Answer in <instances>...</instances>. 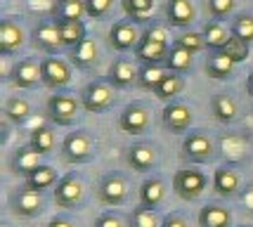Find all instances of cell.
<instances>
[{
    "mask_svg": "<svg viewBox=\"0 0 253 227\" xmlns=\"http://www.w3.org/2000/svg\"><path fill=\"white\" fill-rule=\"evenodd\" d=\"M166 76H168V71H166L164 64H142L140 74H137V86L154 92L156 88L161 86V81Z\"/></svg>",
    "mask_w": 253,
    "mask_h": 227,
    "instance_id": "obj_32",
    "label": "cell"
},
{
    "mask_svg": "<svg viewBox=\"0 0 253 227\" xmlns=\"http://www.w3.org/2000/svg\"><path fill=\"white\" fill-rule=\"evenodd\" d=\"M90 19H107L114 10V0H85Z\"/></svg>",
    "mask_w": 253,
    "mask_h": 227,
    "instance_id": "obj_42",
    "label": "cell"
},
{
    "mask_svg": "<svg viewBox=\"0 0 253 227\" xmlns=\"http://www.w3.org/2000/svg\"><path fill=\"white\" fill-rule=\"evenodd\" d=\"M204 38H206V45H209V50L211 52H220L225 45L230 43V38H232V33L222 26L220 22H206V26H204Z\"/></svg>",
    "mask_w": 253,
    "mask_h": 227,
    "instance_id": "obj_29",
    "label": "cell"
},
{
    "mask_svg": "<svg viewBox=\"0 0 253 227\" xmlns=\"http://www.w3.org/2000/svg\"><path fill=\"white\" fill-rule=\"evenodd\" d=\"M26 43V33H24L22 24L14 17H5L0 22V54L2 57H12L14 52H19Z\"/></svg>",
    "mask_w": 253,
    "mask_h": 227,
    "instance_id": "obj_13",
    "label": "cell"
},
{
    "mask_svg": "<svg viewBox=\"0 0 253 227\" xmlns=\"http://www.w3.org/2000/svg\"><path fill=\"white\" fill-rule=\"evenodd\" d=\"M29 144H31L38 154H43L45 156V154H50V151L55 149L57 137H55V133H52V128H47V126H38V128H33Z\"/></svg>",
    "mask_w": 253,
    "mask_h": 227,
    "instance_id": "obj_35",
    "label": "cell"
},
{
    "mask_svg": "<svg viewBox=\"0 0 253 227\" xmlns=\"http://www.w3.org/2000/svg\"><path fill=\"white\" fill-rule=\"evenodd\" d=\"M234 62H232L230 57H225V54L220 52H213L206 59V74L211 76V78H215V81H222V78H230L232 71H234Z\"/></svg>",
    "mask_w": 253,
    "mask_h": 227,
    "instance_id": "obj_33",
    "label": "cell"
},
{
    "mask_svg": "<svg viewBox=\"0 0 253 227\" xmlns=\"http://www.w3.org/2000/svg\"><path fill=\"white\" fill-rule=\"evenodd\" d=\"M59 26V36H62V45L74 50L78 43H83L88 38V31H85V24L83 22H57Z\"/></svg>",
    "mask_w": 253,
    "mask_h": 227,
    "instance_id": "obj_30",
    "label": "cell"
},
{
    "mask_svg": "<svg viewBox=\"0 0 253 227\" xmlns=\"http://www.w3.org/2000/svg\"><path fill=\"white\" fill-rule=\"evenodd\" d=\"M211 111H213V116L220 121V123H232V121L237 119V114H239V104H237V99L227 95V92H218V95H213L211 99Z\"/></svg>",
    "mask_w": 253,
    "mask_h": 227,
    "instance_id": "obj_25",
    "label": "cell"
},
{
    "mask_svg": "<svg viewBox=\"0 0 253 227\" xmlns=\"http://www.w3.org/2000/svg\"><path fill=\"white\" fill-rule=\"evenodd\" d=\"M57 182H59L57 171L52 168V166H47V163H43L41 168H36V171L26 178V187L33 189V192H45V189L55 187Z\"/></svg>",
    "mask_w": 253,
    "mask_h": 227,
    "instance_id": "obj_28",
    "label": "cell"
},
{
    "mask_svg": "<svg viewBox=\"0 0 253 227\" xmlns=\"http://www.w3.org/2000/svg\"><path fill=\"white\" fill-rule=\"evenodd\" d=\"M166 199V182L161 175H152V178H147L140 187V206L142 208H152L156 211L159 206L164 204Z\"/></svg>",
    "mask_w": 253,
    "mask_h": 227,
    "instance_id": "obj_21",
    "label": "cell"
},
{
    "mask_svg": "<svg viewBox=\"0 0 253 227\" xmlns=\"http://www.w3.org/2000/svg\"><path fill=\"white\" fill-rule=\"evenodd\" d=\"M41 71H43V86L50 88V90H62L71 81V66H69V62L59 59V57L43 59L41 62Z\"/></svg>",
    "mask_w": 253,
    "mask_h": 227,
    "instance_id": "obj_14",
    "label": "cell"
},
{
    "mask_svg": "<svg viewBox=\"0 0 253 227\" xmlns=\"http://www.w3.org/2000/svg\"><path fill=\"white\" fill-rule=\"evenodd\" d=\"M31 45L41 52L55 57L64 45H62V36H59V26L55 19H41L31 31Z\"/></svg>",
    "mask_w": 253,
    "mask_h": 227,
    "instance_id": "obj_5",
    "label": "cell"
},
{
    "mask_svg": "<svg viewBox=\"0 0 253 227\" xmlns=\"http://www.w3.org/2000/svg\"><path fill=\"white\" fill-rule=\"evenodd\" d=\"M220 54L230 57L234 64H239V62H244V59L249 57V43H246V41H242V38H237V36H232L230 43L220 50Z\"/></svg>",
    "mask_w": 253,
    "mask_h": 227,
    "instance_id": "obj_40",
    "label": "cell"
},
{
    "mask_svg": "<svg viewBox=\"0 0 253 227\" xmlns=\"http://www.w3.org/2000/svg\"><path fill=\"white\" fill-rule=\"evenodd\" d=\"M182 156L194 163H204L213 156V140L204 130H189L182 140Z\"/></svg>",
    "mask_w": 253,
    "mask_h": 227,
    "instance_id": "obj_12",
    "label": "cell"
},
{
    "mask_svg": "<svg viewBox=\"0 0 253 227\" xmlns=\"http://www.w3.org/2000/svg\"><path fill=\"white\" fill-rule=\"evenodd\" d=\"M173 45H177V47H182V50H187V52H192V54H197L206 47V38H204V33L185 31L173 41Z\"/></svg>",
    "mask_w": 253,
    "mask_h": 227,
    "instance_id": "obj_39",
    "label": "cell"
},
{
    "mask_svg": "<svg viewBox=\"0 0 253 227\" xmlns=\"http://www.w3.org/2000/svg\"><path fill=\"white\" fill-rule=\"evenodd\" d=\"M170 43H168V36L161 26H149L142 33V41L135 47V57L142 62V64H164L166 57H168Z\"/></svg>",
    "mask_w": 253,
    "mask_h": 227,
    "instance_id": "obj_1",
    "label": "cell"
},
{
    "mask_svg": "<svg viewBox=\"0 0 253 227\" xmlns=\"http://www.w3.org/2000/svg\"><path fill=\"white\" fill-rule=\"evenodd\" d=\"M149 123H152V114L147 104L142 102H130L128 107L119 114V128L128 135H142L149 130Z\"/></svg>",
    "mask_w": 253,
    "mask_h": 227,
    "instance_id": "obj_8",
    "label": "cell"
},
{
    "mask_svg": "<svg viewBox=\"0 0 253 227\" xmlns=\"http://www.w3.org/2000/svg\"><path fill=\"white\" fill-rule=\"evenodd\" d=\"M239 199H242V204L253 213V184L244 187V189H242V196H239Z\"/></svg>",
    "mask_w": 253,
    "mask_h": 227,
    "instance_id": "obj_45",
    "label": "cell"
},
{
    "mask_svg": "<svg viewBox=\"0 0 253 227\" xmlns=\"http://www.w3.org/2000/svg\"><path fill=\"white\" fill-rule=\"evenodd\" d=\"M47 227H76L74 225V220L66 216H55L50 223H47Z\"/></svg>",
    "mask_w": 253,
    "mask_h": 227,
    "instance_id": "obj_46",
    "label": "cell"
},
{
    "mask_svg": "<svg viewBox=\"0 0 253 227\" xmlns=\"http://www.w3.org/2000/svg\"><path fill=\"white\" fill-rule=\"evenodd\" d=\"M10 208L19 218H38L45 208L43 192H33L29 187H22L10 194Z\"/></svg>",
    "mask_w": 253,
    "mask_h": 227,
    "instance_id": "obj_7",
    "label": "cell"
},
{
    "mask_svg": "<svg viewBox=\"0 0 253 227\" xmlns=\"http://www.w3.org/2000/svg\"><path fill=\"white\" fill-rule=\"evenodd\" d=\"M137 74H140V69H135L132 62L116 59V62H111L109 71H107V83L116 90H123V88H130L137 81Z\"/></svg>",
    "mask_w": 253,
    "mask_h": 227,
    "instance_id": "obj_19",
    "label": "cell"
},
{
    "mask_svg": "<svg viewBox=\"0 0 253 227\" xmlns=\"http://www.w3.org/2000/svg\"><path fill=\"white\" fill-rule=\"evenodd\" d=\"M185 90V78L180 74H168L161 81V86L154 90V95L159 99H164V102H175V97Z\"/></svg>",
    "mask_w": 253,
    "mask_h": 227,
    "instance_id": "obj_34",
    "label": "cell"
},
{
    "mask_svg": "<svg viewBox=\"0 0 253 227\" xmlns=\"http://www.w3.org/2000/svg\"><path fill=\"white\" fill-rule=\"evenodd\" d=\"M2 114H5V119L10 121V123L19 126L24 121H29L31 104H29V99H24V97H7L5 104H2Z\"/></svg>",
    "mask_w": 253,
    "mask_h": 227,
    "instance_id": "obj_31",
    "label": "cell"
},
{
    "mask_svg": "<svg viewBox=\"0 0 253 227\" xmlns=\"http://www.w3.org/2000/svg\"><path fill=\"white\" fill-rule=\"evenodd\" d=\"M114 99H116V88H111L107 81H90L81 90V107L88 114L107 111L114 104Z\"/></svg>",
    "mask_w": 253,
    "mask_h": 227,
    "instance_id": "obj_2",
    "label": "cell"
},
{
    "mask_svg": "<svg viewBox=\"0 0 253 227\" xmlns=\"http://www.w3.org/2000/svg\"><path fill=\"white\" fill-rule=\"evenodd\" d=\"M81 99H76L71 92H57L47 99V116L57 126H71L78 116Z\"/></svg>",
    "mask_w": 253,
    "mask_h": 227,
    "instance_id": "obj_6",
    "label": "cell"
},
{
    "mask_svg": "<svg viewBox=\"0 0 253 227\" xmlns=\"http://www.w3.org/2000/svg\"><path fill=\"white\" fill-rule=\"evenodd\" d=\"M97 196L104 206H121L128 196V182L121 173H109L102 178L97 187Z\"/></svg>",
    "mask_w": 253,
    "mask_h": 227,
    "instance_id": "obj_15",
    "label": "cell"
},
{
    "mask_svg": "<svg viewBox=\"0 0 253 227\" xmlns=\"http://www.w3.org/2000/svg\"><path fill=\"white\" fill-rule=\"evenodd\" d=\"M237 0H209V14L213 22H222L234 12Z\"/></svg>",
    "mask_w": 253,
    "mask_h": 227,
    "instance_id": "obj_41",
    "label": "cell"
},
{
    "mask_svg": "<svg viewBox=\"0 0 253 227\" xmlns=\"http://www.w3.org/2000/svg\"><path fill=\"white\" fill-rule=\"evenodd\" d=\"M10 81L17 88H22V90H31V88H36L38 83H43L41 62H36V59H31V57H26V59H22V62H17V64L12 66Z\"/></svg>",
    "mask_w": 253,
    "mask_h": 227,
    "instance_id": "obj_16",
    "label": "cell"
},
{
    "mask_svg": "<svg viewBox=\"0 0 253 227\" xmlns=\"http://www.w3.org/2000/svg\"><path fill=\"white\" fill-rule=\"evenodd\" d=\"M199 225L201 227H230L232 225V213L230 208L220 204H206L199 213Z\"/></svg>",
    "mask_w": 253,
    "mask_h": 227,
    "instance_id": "obj_26",
    "label": "cell"
},
{
    "mask_svg": "<svg viewBox=\"0 0 253 227\" xmlns=\"http://www.w3.org/2000/svg\"><path fill=\"white\" fill-rule=\"evenodd\" d=\"M206 187H209V175L204 173V171H199V168H182L173 178V189L185 201L199 199V196L206 192Z\"/></svg>",
    "mask_w": 253,
    "mask_h": 227,
    "instance_id": "obj_3",
    "label": "cell"
},
{
    "mask_svg": "<svg viewBox=\"0 0 253 227\" xmlns=\"http://www.w3.org/2000/svg\"><path fill=\"white\" fill-rule=\"evenodd\" d=\"M230 33L251 45L253 43V14H249V12L237 14V17H234V22H232Z\"/></svg>",
    "mask_w": 253,
    "mask_h": 227,
    "instance_id": "obj_38",
    "label": "cell"
},
{
    "mask_svg": "<svg viewBox=\"0 0 253 227\" xmlns=\"http://www.w3.org/2000/svg\"><path fill=\"white\" fill-rule=\"evenodd\" d=\"M92 227H126V223H123V218L119 216V213H102V216H97V220H95V225Z\"/></svg>",
    "mask_w": 253,
    "mask_h": 227,
    "instance_id": "obj_43",
    "label": "cell"
},
{
    "mask_svg": "<svg viewBox=\"0 0 253 227\" xmlns=\"http://www.w3.org/2000/svg\"><path fill=\"white\" fill-rule=\"evenodd\" d=\"M69 57H71V64L81 69V71H88L92 66L97 64L99 59V50H97V43L92 38H85L83 43H78L74 50H69Z\"/></svg>",
    "mask_w": 253,
    "mask_h": 227,
    "instance_id": "obj_23",
    "label": "cell"
},
{
    "mask_svg": "<svg viewBox=\"0 0 253 227\" xmlns=\"http://www.w3.org/2000/svg\"><path fill=\"white\" fill-rule=\"evenodd\" d=\"M41 156H43V154H38L31 144H26V147H17L14 154H12V159H10V171L14 175H22L24 180H26L36 168H41V166H43V163H41Z\"/></svg>",
    "mask_w": 253,
    "mask_h": 227,
    "instance_id": "obj_18",
    "label": "cell"
},
{
    "mask_svg": "<svg viewBox=\"0 0 253 227\" xmlns=\"http://www.w3.org/2000/svg\"><path fill=\"white\" fill-rule=\"evenodd\" d=\"M62 159L71 166L85 163L92 159V137L88 130H74L62 142Z\"/></svg>",
    "mask_w": 253,
    "mask_h": 227,
    "instance_id": "obj_4",
    "label": "cell"
},
{
    "mask_svg": "<svg viewBox=\"0 0 253 227\" xmlns=\"http://www.w3.org/2000/svg\"><path fill=\"white\" fill-rule=\"evenodd\" d=\"M85 14H88L85 0H55L52 5L55 22H83Z\"/></svg>",
    "mask_w": 253,
    "mask_h": 227,
    "instance_id": "obj_24",
    "label": "cell"
},
{
    "mask_svg": "<svg viewBox=\"0 0 253 227\" xmlns=\"http://www.w3.org/2000/svg\"><path fill=\"white\" fill-rule=\"evenodd\" d=\"M246 92L253 97V71L249 74V78H246Z\"/></svg>",
    "mask_w": 253,
    "mask_h": 227,
    "instance_id": "obj_47",
    "label": "cell"
},
{
    "mask_svg": "<svg viewBox=\"0 0 253 227\" xmlns=\"http://www.w3.org/2000/svg\"><path fill=\"white\" fill-rule=\"evenodd\" d=\"M52 194H55V204L59 208H74V206H78L83 201L85 184H83V180L76 173H69L64 178H59V182L55 184Z\"/></svg>",
    "mask_w": 253,
    "mask_h": 227,
    "instance_id": "obj_9",
    "label": "cell"
},
{
    "mask_svg": "<svg viewBox=\"0 0 253 227\" xmlns=\"http://www.w3.org/2000/svg\"><path fill=\"white\" fill-rule=\"evenodd\" d=\"M213 189L220 196H234L242 189V178L232 166H220L213 173Z\"/></svg>",
    "mask_w": 253,
    "mask_h": 227,
    "instance_id": "obj_22",
    "label": "cell"
},
{
    "mask_svg": "<svg viewBox=\"0 0 253 227\" xmlns=\"http://www.w3.org/2000/svg\"><path fill=\"white\" fill-rule=\"evenodd\" d=\"M142 41V33L137 29L135 22H128V19H121L116 22L109 29V45L119 52H128V50H135Z\"/></svg>",
    "mask_w": 253,
    "mask_h": 227,
    "instance_id": "obj_10",
    "label": "cell"
},
{
    "mask_svg": "<svg viewBox=\"0 0 253 227\" xmlns=\"http://www.w3.org/2000/svg\"><path fill=\"white\" fill-rule=\"evenodd\" d=\"M156 147L154 144H147V142H137V144H130L128 151H126V161L130 166L132 171L137 173H149L152 168L156 166Z\"/></svg>",
    "mask_w": 253,
    "mask_h": 227,
    "instance_id": "obj_17",
    "label": "cell"
},
{
    "mask_svg": "<svg viewBox=\"0 0 253 227\" xmlns=\"http://www.w3.org/2000/svg\"><path fill=\"white\" fill-rule=\"evenodd\" d=\"M164 225V218L159 216L152 208H135L130 216H128V227H161Z\"/></svg>",
    "mask_w": 253,
    "mask_h": 227,
    "instance_id": "obj_37",
    "label": "cell"
},
{
    "mask_svg": "<svg viewBox=\"0 0 253 227\" xmlns=\"http://www.w3.org/2000/svg\"><path fill=\"white\" fill-rule=\"evenodd\" d=\"M161 227H189V223L182 213H168V216L164 218V225Z\"/></svg>",
    "mask_w": 253,
    "mask_h": 227,
    "instance_id": "obj_44",
    "label": "cell"
},
{
    "mask_svg": "<svg viewBox=\"0 0 253 227\" xmlns=\"http://www.w3.org/2000/svg\"><path fill=\"white\" fill-rule=\"evenodd\" d=\"M123 12L130 17V22L142 24L147 22L149 12L154 10V0H121Z\"/></svg>",
    "mask_w": 253,
    "mask_h": 227,
    "instance_id": "obj_36",
    "label": "cell"
},
{
    "mask_svg": "<svg viewBox=\"0 0 253 227\" xmlns=\"http://www.w3.org/2000/svg\"><path fill=\"white\" fill-rule=\"evenodd\" d=\"M161 121H164V128L175 133V135H182L192 128V121H194V114L192 109L185 104V102H168L164 107V114H161Z\"/></svg>",
    "mask_w": 253,
    "mask_h": 227,
    "instance_id": "obj_11",
    "label": "cell"
},
{
    "mask_svg": "<svg viewBox=\"0 0 253 227\" xmlns=\"http://www.w3.org/2000/svg\"><path fill=\"white\" fill-rule=\"evenodd\" d=\"M194 64V54L187 52V50H182V47H177V45H170V50H168V57H166V71L168 74H187L189 69Z\"/></svg>",
    "mask_w": 253,
    "mask_h": 227,
    "instance_id": "obj_27",
    "label": "cell"
},
{
    "mask_svg": "<svg viewBox=\"0 0 253 227\" xmlns=\"http://www.w3.org/2000/svg\"><path fill=\"white\" fill-rule=\"evenodd\" d=\"M194 2L192 0H168L166 2V22L175 29H185L194 22Z\"/></svg>",
    "mask_w": 253,
    "mask_h": 227,
    "instance_id": "obj_20",
    "label": "cell"
}]
</instances>
